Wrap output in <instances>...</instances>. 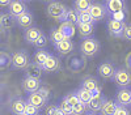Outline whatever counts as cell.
<instances>
[{"label": "cell", "mask_w": 131, "mask_h": 115, "mask_svg": "<svg viewBox=\"0 0 131 115\" xmlns=\"http://www.w3.org/2000/svg\"><path fill=\"white\" fill-rule=\"evenodd\" d=\"M117 102L112 101V99H106L104 106L101 109V114L102 115H115V110H117Z\"/></svg>", "instance_id": "d4e9b609"}, {"label": "cell", "mask_w": 131, "mask_h": 115, "mask_svg": "<svg viewBox=\"0 0 131 115\" xmlns=\"http://www.w3.org/2000/svg\"><path fill=\"white\" fill-rule=\"evenodd\" d=\"M54 47H55V50L59 52L60 55H68V54H71V52L73 51L75 45H73V42L71 39H64V41L60 42V43L55 45Z\"/></svg>", "instance_id": "2e32d148"}, {"label": "cell", "mask_w": 131, "mask_h": 115, "mask_svg": "<svg viewBox=\"0 0 131 115\" xmlns=\"http://www.w3.org/2000/svg\"><path fill=\"white\" fill-rule=\"evenodd\" d=\"M0 16H2V15H0Z\"/></svg>", "instance_id": "bcb514c9"}, {"label": "cell", "mask_w": 131, "mask_h": 115, "mask_svg": "<svg viewBox=\"0 0 131 115\" xmlns=\"http://www.w3.org/2000/svg\"><path fill=\"white\" fill-rule=\"evenodd\" d=\"M12 0H0V7H9Z\"/></svg>", "instance_id": "b9f144b4"}, {"label": "cell", "mask_w": 131, "mask_h": 115, "mask_svg": "<svg viewBox=\"0 0 131 115\" xmlns=\"http://www.w3.org/2000/svg\"><path fill=\"white\" fill-rule=\"evenodd\" d=\"M85 115H97V114H94V112H88V114H85Z\"/></svg>", "instance_id": "ee69618b"}, {"label": "cell", "mask_w": 131, "mask_h": 115, "mask_svg": "<svg viewBox=\"0 0 131 115\" xmlns=\"http://www.w3.org/2000/svg\"><path fill=\"white\" fill-rule=\"evenodd\" d=\"M12 67L15 69H26L30 64V56L29 54L25 51V50H18V51H15L12 55Z\"/></svg>", "instance_id": "277c9868"}, {"label": "cell", "mask_w": 131, "mask_h": 115, "mask_svg": "<svg viewBox=\"0 0 131 115\" xmlns=\"http://www.w3.org/2000/svg\"><path fill=\"white\" fill-rule=\"evenodd\" d=\"M100 51V42L96 38H86L83 39L80 43V52L85 58H93Z\"/></svg>", "instance_id": "7a4b0ae2"}, {"label": "cell", "mask_w": 131, "mask_h": 115, "mask_svg": "<svg viewBox=\"0 0 131 115\" xmlns=\"http://www.w3.org/2000/svg\"><path fill=\"white\" fill-rule=\"evenodd\" d=\"M54 115H66L59 107H57V110H55V112H54Z\"/></svg>", "instance_id": "7bdbcfd3"}, {"label": "cell", "mask_w": 131, "mask_h": 115, "mask_svg": "<svg viewBox=\"0 0 131 115\" xmlns=\"http://www.w3.org/2000/svg\"><path fill=\"white\" fill-rule=\"evenodd\" d=\"M47 43H49V38L46 37L45 33H42V34L38 37V39L34 42V46H36L38 50H43V48L47 46Z\"/></svg>", "instance_id": "1f68e13d"}, {"label": "cell", "mask_w": 131, "mask_h": 115, "mask_svg": "<svg viewBox=\"0 0 131 115\" xmlns=\"http://www.w3.org/2000/svg\"><path fill=\"white\" fill-rule=\"evenodd\" d=\"M97 72H98V75H100L102 79H105V80H113L117 69H115V67H114V64L112 61L105 60V61H102L101 64L98 66Z\"/></svg>", "instance_id": "ba28073f"}, {"label": "cell", "mask_w": 131, "mask_h": 115, "mask_svg": "<svg viewBox=\"0 0 131 115\" xmlns=\"http://www.w3.org/2000/svg\"><path fill=\"white\" fill-rule=\"evenodd\" d=\"M106 26H107L109 34H110L112 37L122 38L123 31H125V28H126V22H125V21H118V20L109 18L107 22H106Z\"/></svg>", "instance_id": "8992f818"}, {"label": "cell", "mask_w": 131, "mask_h": 115, "mask_svg": "<svg viewBox=\"0 0 131 115\" xmlns=\"http://www.w3.org/2000/svg\"><path fill=\"white\" fill-rule=\"evenodd\" d=\"M115 115H131V112H130V110H128L127 107H123V106H117Z\"/></svg>", "instance_id": "f35d334b"}, {"label": "cell", "mask_w": 131, "mask_h": 115, "mask_svg": "<svg viewBox=\"0 0 131 115\" xmlns=\"http://www.w3.org/2000/svg\"><path fill=\"white\" fill-rule=\"evenodd\" d=\"M25 106H26V101H24L23 98H15L10 101L9 103V110L12 114L15 115H23L24 114V110H25Z\"/></svg>", "instance_id": "5bb4252c"}, {"label": "cell", "mask_w": 131, "mask_h": 115, "mask_svg": "<svg viewBox=\"0 0 131 115\" xmlns=\"http://www.w3.org/2000/svg\"><path fill=\"white\" fill-rule=\"evenodd\" d=\"M85 111H86V105H84V103L80 102L79 105H76V106L73 107L72 115H84Z\"/></svg>", "instance_id": "e575fe53"}, {"label": "cell", "mask_w": 131, "mask_h": 115, "mask_svg": "<svg viewBox=\"0 0 131 115\" xmlns=\"http://www.w3.org/2000/svg\"><path fill=\"white\" fill-rule=\"evenodd\" d=\"M131 103V90L125 88V89H119L117 93V105L118 106H123L127 107Z\"/></svg>", "instance_id": "4fadbf2b"}, {"label": "cell", "mask_w": 131, "mask_h": 115, "mask_svg": "<svg viewBox=\"0 0 131 115\" xmlns=\"http://www.w3.org/2000/svg\"><path fill=\"white\" fill-rule=\"evenodd\" d=\"M9 64H12V58H10V55L5 51H0V69L7 68Z\"/></svg>", "instance_id": "f1b7e54d"}, {"label": "cell", "mask_w": 131, "mask_h": 115, "mask_svg": "<svg viewBox=\"0 0 131 115\" xmlns=\"http://www.w3.org/2000/svg\"><path fill=\"white\" fill-rule=\"evenodd\" d=\"M16 22V18L12 17L9 13H2L0 16V29L2 30H7L10 29Z\"/></svg>", "instance_id": "603a6c76"}, {"label": "cell", "mask_w": 131, "mask_h": 115, "mask_svg": "<svg viewBox=\"0 0 131 115\" xmlns=\"http://www.w3.org/2000/svg\"><path fill=\"white\" fill-rule=\"evenodd\" d=\"M64 39H66L64 35L62 34V31H60L58 28H52V29H51V31H50V41L54 43V46L58 45V43H60V42L64 41Z\"/></svg>", "instance_id": "83f0119b"}, {"label": "cell", "mask_w": 131, "mask_h": 115, "mask_svg": "<svg viewBox=\"0 0 131 115\" xmlns=\"http://www.w3.org/2000/svg\"><path fill=\"white\" fill-rule=\"evenodd\" d=\"M130 106H131V103H130Z\"/></svg>", "instance_id": "f6af8a7d"}, {"label": "cell", "mask_w": 131, "mask_h": 115, "mask_svg": "<svg viewBox=\"0 0 131 115\" xmlns=\"http://www.w3.org/2000/svg\"><path fill=\"white\" fill-rule=\"evenodd\" d=\"M26 102H28V103H30L31 106L37 107L38 110H41V109H43V107L46 106V101L43 99L38 93H31V94H29Z\"/></svg>", "instance_id": "ac0fdd59"}, {"label": "cell", "mask_w": 131, "mask_h": 115, "mask_svg": "<svg viewBox=\"0 0 131 115\" xmlns=\"http://www.w3.org/2000/svg\"><path fill=\"white\" fill-rule=\"evenodd\" d=\"M63 22H71V24H76L78 22V13H76L75 9H68L67 13H66Z\"/></svg>", "instance_id": "f546056e"}, {"label": "cell", "mask_w": 131, "mask_h": 115, "mask_svg": "<svg viewBox=\"0 0 131 115\" xmlns=\"http://www.w3.org/2000/svg\"><path fill=\"white\" fill-rule=\"evenodd\" d=\"M106 98L102 96V94H98V96H93L92 99L89 101V103L86 105V110H89L91 112H98V111H101L102 106H104V103H105Z\"/></svg>", "instance_id": "7c38bea8"}, {"label": "cell", "mask_w": 131, "mask_h": 115, "mask_svg": "<svg viewBox=\"0 0 131 115\" xmlns=\"http://www.w3.org/2000/svg\"><path fill=\"white\" fill-rule=\"evenodd\" d=\"M66 115H72V112H73V107L71 106V105L67 102V101H66L64 98L60 101V103H59V106H58Z\"/></svg>", "instance_id": "d6a6232c"}, {"label": "cell", "mask_w": 131, "mask_h": 115, "mask_svg": "<svg viewBox=\"0 0 131 115\" xmlns=\"http://www.w3.org/2000/svg\"><path fill=\"white\" fill-rule=\"evenodd\" d=\"M58 29L62 31V34L64 35L66 39H71L75 34V30H76L75 24H71V22H62Z\"/></svg>", "instance_id": "44dd1931"}, {"label": "cell", "mask_w": 131, "mask_h": 115, "mask_svg": "<svg viewBox=\"0 0 131 115\" xmlns=\"http://www.w3.org/2000/svg\"><path fill=\"white\" fill-rule=\"evenodd\" d=\"M42 69H43V72H47V73H55L60 69V60L55 55L50 54L46 63L43 64Z\"/></svg>", "instance_id": "30bf717a"}, {"label": "cell", "mask_w": 131, "mask_h": 115, "mask_svg": "<svg viewBox=\"0 0 131 115\" xmlns=\"http://www.w3.org/2000/svg\"><path fill=\"white\" fill-rule=\"evenodd\" d=\"M42 72H43V69H42L39 66H36L34 63H31V64L26 68V76H28V77H33V79L41 80Z\"/></svg>", "instance_id": "484cf974"}, {"label": "cell", "mask_w": 131, "mask_h": 115, "mask_svg": "<svg viewBox=\"0 0 131 115\" xmlns=\"http://www.w3.org/2000/svg\"><path fill=\"white\" fill-rule=\"evenodd\" d=\"M50 55V52L45 51V50H38L34 52V55H33V61L31 63H34L36 66H39L41 68L43 67V64L46 63L47 58Z\"/></svg>", "instance_id": "ffe728a7"}, {"label": "cell", "mask_w": 131, "mask_h": 115, "mask_svg": "<svg viewBox=\"0 0 131 115\" xmlns=\"http://www.w3.org/2000/svg\"><path fill=\"white\" fill-rule=\"evenodd\" d=\"M126 67L131 71V52H128V54H127V56H126Z\"/></svg>", "instance_id": "60d3db41"}, {"label": "cell", "mask_w": 131, "mask_h": 115, "mask_svg": "<svg viewBox=\"0 0 131 115\" xmlns=\"http://www.w3.org/2000/svg\"><path fill=\"white\" fill-rule=\"evenodd\" d=\"M64 99L67 101L72 107H75L76 105H79L80 103V101H79V98H78V96H76V93H68L67 96L64 97Z\"/></svg>", "instance_id": "836d02e7"}, {"label": "cell", "mask_w": 131, "mask_h": 115, "mask_svg": "<svg viewBox=\"0 0 131 115\" xmlns=\"http://www.w3.org/2000/svg\"><path fill=\"white\" fill-rule=\"evenodd\" d=\"M67 8L63 3H59V2H51L47 4V8H46V12H47V16L50 18H52L54 21H60L63 22V18L67 13Z\"/></svg>", "instance_id": "3957f363"}, {"label": "cell", "mask_w": 131, "mask_h": 115, "mask_svg": "<svg viewBox=\"0 0 131 115\" xmlns=\"http://www.w3.org/2000/svg\"><path fill=\"white\" fill-rule=\"evenodd\" d=\"M33 22H34V18H33V15L29 12V10H26L25 13H23L21 16H18L16 18V24L20 26V28H23V29H29L31 28Z\"/></svg>", "instance_id": "9a60e30c"}, {"label": "cell", "mask_w": 131, "mask_h": 115, "mask_svg": "<svg viewBox=\"0 0 131 115\" xmlns=\"http://www.w3.org/2000/svg\"><path fill=\"white\" fill-rule=\"evenodd\" d=\"M92 5V2H88V0H75L73 2V9L76 10V13H86L89 10Z\"/></svg>", "instance_id": "cb8c5ba5"}, {"label": "cell", "mask_w": 131, "mask_h": 115, "mask_svg": "<svg viewBox=\"0 0 131 115\" xmlns=\"http://www.w3.org/2000/svg\"><path fill=\"white\" fill-rule=\"evenodd\" d=\"M41 86H42V85H41V80H38V79H33V77H28V76H26V77L23 80V89H24L26 93H29V94L37 93Z\"/></svg>", "instance_id": "8fae6325"}, {"label": "cell", "mask_w": 131, "mask_h": 115, "mask_svg": "<svg viewBox=\"0 0 131 115\" xmlns=\"http://www.w3.org/2000/svg\"><path fill=\"white\" fill-rule=\"evenodd\" d=\"M28 10V7H26V3L25 2H20V0H12L10 5L8 7V13L17 18L18 16H21L23 13H25Z\"/></svg>", "instance_id": "9c48e42d"}, {"label": "cell", "mask_w": 131, "mask_h": 115, "mask_svg": "<svg viewBox=\"0 0 131 115\" xmlns=\"http://www.w3.org/2000/svg\"><path fill=\"white\" fill-rule=\"evenodd\" d=\"M37 93H38L39 96H41L43 99H45L46 102L49 101V97H50V90H49L47 88H45V86H41V88H39V90H38Z\"/></svg>", "instance_id": "8d00e7d4"}, {"label": "cell", "mask_w": 131, "mask_h": 115, "mask_svg": "<svg viewBox=\"0 0 131 115\" xmlns=\"http://www.w3.org/2000/svg\"><path fill=\"white\" fill-rule=\"evenodd\" d=\"M88 12L92 16V18L94 20V22H97V21H102V20H105V17H107L106 16V8H105L104 3L92 2V5H91Z\"/></svg>", "instance_id": "52a82bcc"}, {"label": "cell", "mask_w": 131, "mask_h": 115, "mask_svg": "<svg viewBox=\"0 0 131 115\" xmlns=\"http://www.w3.org/2000/svg\"><path fill=\"white\" fill-rule=\"evenodd\" d=\"M105 8H106V16L110 17L113 20H118V21H123V13L126 10V2L122 0H107L104 3Z\"/></svg>", "instance_id": "6da1fadb"}, {"label": "cell", "mask_w": 131, "mask_h": 115, "mask_svg": "<svg viewBox=\"0 0 131 115\" xmlns=\"http://www.w3.org/2000/svg\"><path fill=\"white\" fill-rule=\"evenodd\" d=\"M78 25V30H79V34L81 38L86 39V38H91L93 30H94V24H76Z\"/></svg>", "instance_id": "7402d4cb"}, {"label": "cell", "mask_w": 131, "mask_h": 115, "mask_svg": "<svg viewBox=\"0 0 131 115\" xmlns=\"http://www.w3.org/2000/svg\"><path fill=\"white\" fill-rule=\"evenodd\" d=\"M122 38H123L125 41L131 42V24H126V28H125V31H123Z\"/></svg>", "instance_id": "74e56055"}, {"label": "cell", "mask_w": 131, "mask_h": 115, "mask_svg": "<svg viewBox=\"0 0 131 115\" xmlns=\"http://www.w3.org/2000/svg\"><path fill=\"white\" fill-rule=\"evenodd\" d=\"M42 33H43V31H42L41 29L31 26V28H29V29H26V30H25V33H24V38H25V41L28 42L29 45H34V42L38 39V37H39Z\"/></svg>", "instance_id": "e0dca14e"}, {"label": "cell", "mask_w": 131, "mask_h": 115, "mask_svg": "<svg viewBox=\"0 0 131 115\" xmlns=\"http://www.w3.org/2000/svg\"><path fill=\"white\" fill-rule=\"evenodd\" d=\"M80 88H83V89H85V90L93 93V92H96L98 88H101V86L98 85L97 79L89 76V77H85V79L81 81V86H80Z\"/></svg>", "instance_id": "d6986e66"}, {"label": "cell", "mask_w": 131, "mask_h": 115, "mask_svg": "<svg viewBox=\"0 0 131 115\" xmlns=\"http://www.w3.org/2000/svg\"><path fill=\"white\" fill-rule=\"evenodd\" d=\"M58 106H54V105H50V106L46 109V115H54V112H55Z\"/></svg>", "instance_id": "ab89813d"}, {"label": "cell", "mask_w": 131, "mask_h": 115, "mask_svg": "<svg viewBox=\"0 0 131 115\" xmlns=\"http://www.w3.org/2000/svg\"><path fill=\"white\" fill-rule=\"evenodd\" d=\"M23 115H24V114H23Z\"/></svg>", "instance_id": "7dc6e473"}, {"label": "cell", "mask_w": 131, "mask_h": 115, "mask_svg": "<svg viewBox=\"0 0 131 115\" xmlns=\"http://www.w3.org/2000/svg\"><path fill=\"white\" fill-rule=\"evenodd\" d=\"M39 110L34 106H31L30 103L26 102V106H25V110H24V115H38Z\"/></svg>", "instance_id": "d590c367"}, {"label": "cell", "mask_w": 131, "mask_h": 115, "mask_svg": "<svg viewBox=\"0 0 131 115\" xmlns=\"http://www.w3.org/2000/svg\"><path fill=\"white\" fill-rule=\"evenodd\" d=\"M76 24H94V20L89 15V12L86 13H79L78 15V22Z\"/></svg>", "instance_id": "4dcf8cb0"}, {"label": "cell", "mask_w": 131, "mask_h": 115, "mask_svg": "<svg viewBox=\"0 0 131 115\" xmlns=\"http://www.w3.org/2000/svg\"><path fill=\"white\" fill-rule=\"evenodd\" d=\"M75 93H76V96H78L79 101H80L81 103H84V105H88V103H89V101H91V99H92V97H93L91 92L85 90V89H83V88H79Z\"/></svg>", "instance_id": "4316f807"}, {"label": "cell", "mask_w": 131, "mask_h": 115, "mask_svg": "<svg viewBox=\"0 0 131 115\" xmlns=\"http://www.w3.org/2000/svg\"><path fill=\"white\" fill-rule=\"evenodd\" d=\"M113 81L121 89L127 88L128 85H131V72L126 68H118L113 77Z\"/></svg>", "instance_id": "5b68a950"}]
</instances>
